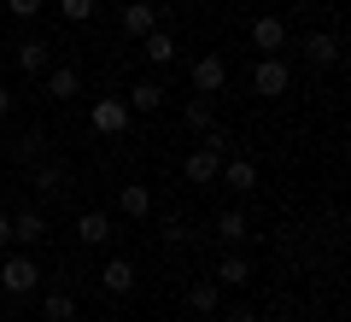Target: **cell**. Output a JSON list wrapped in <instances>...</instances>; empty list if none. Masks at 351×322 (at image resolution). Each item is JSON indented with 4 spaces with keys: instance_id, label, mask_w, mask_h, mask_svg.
I'll return each mask as SVG.
<instances>
[{
    "instance_id": "484cf974",
    "label": "cell",
    "mask_w": 351,
    "mask_h": 322,
    "mask_svg": "<svg viewBox=\"0 0 351 322\" xmlns=\"http://www.w3.org/2000/svg\"><path fill=\"white\" fill-rule=\"evenodd\" d=\"M41 6H47V0H6V12H12V18H41Z\"/></svg>"
},
{
    "instance_id": "4fadbf2b",
    "label": "cell",
    "mask_w": 351,
    "mask_h": 322,
    "mask_svg": "<svg viewBox=\"0 0 351 322\" xmlns=\"http://www.w3.org/2000/svg\"><path fill=\"white\" fill-rule=\"evenodd\" d=\"M117 205H123V217H152V187H141V182L117 187Z\"/></svg>"
},
{
    "instance_id": "7c38bea8",
    "label": "cell",
    "mask_w": 351,
    "mask_h": 322,
    "mask_svg": "<svg viewBox=\"0 0 351 322\" xmlns=\"http://www.w3.org/2000/svg\"><path fill=\"white\" fill-rule=\"evenodd\" d=\"M123 106H129V112H158V106H164V82H152V76H147V82H135Z\"/></svg>"
},
{
    "instance_id": "603a6c76",
    "label": "cell",
    "mask_w": 351,
    "mask_h": 322,
    "mask_svg": "<svg viewBox=\"0 0 351 322\" xmlns=\"http://www.w3.org/2000/svg\"><path fill=\"white\" fill-rule=\"evenodd\" d=\"M217 235L223 240H246V217H240V211H223V217H217Z\"/></svg>"
},
{
    "instance_id": "ffe728a7",
    "label": "cell",
    "mask_w": 351,
    "mask_h": 322,
    "mask_svg": "<svg viewBox=\"0 0 351 322\" xmlns=\"http://www.w3.org/2000/svg\"><path fill=\"white\" fill-rule=\"evenodd\" d=\"M41 317H47V322H71L76 317V299L71 293H47V299H41Z\"/></svg>"
},
{
    "instance_id": "ba28073f",
    "label": "cell",
    "mask_w": 351,
    "mask_h": 322,
    "mask_svg": "<svg viewBox=\"0 0 351 322\" xmlns=\"http://www.w3.org/2000/svg\"><path fill=\"white\" fill-rule=\"evenodd\" d=\"M41 235H47V217H41V211H18L12 217V240L18 246H41Z\"/></svg>"
},
{
    "instance_id": "3957f363",
    "label": "cell",
    "mask_w": 351,
    "mask_h": 322,
    "mask_svg": "<svg viewBox=\"0 0 351 322\" xmlns=\"http://www.w3.org/2000/svg\"><path fill=\"white\" fill-rule=\"evenodd\" d=\"M223 82H228L223 53H205V59H193V88H199L205 100H211V94H223Z\"/></svg>"
},
{
    "instance_id": "6da1fadb",
    "label": "cell",
    "mask_w": 351,
    "mask_h": 322,
    "mask_svg": "<svg viewBox=\"0 0 351 322\" xmlns=\"http://www.w3.org/2000/svg\"><path fill=\"white\" fill-rule=\"evenodd\" d=\"M36 281H41V270H36V258H29V252H12V258L0 264V287H6L12 299L36 293Z\"/></svg>"
},
{
    "instance_id": "44dd1931",
    "label": "cell",
    "mask_w": 351,
    "mask_h": 322,
    "mask_svg": "<svg viewBox=\"0 0 351 322\" xmlns=\"http://www.w3.org/2000/svg\"><path fill=\"white\" fill-rule=\"evenodd\" d=\"M36 194H64V164H36Z\"/></svg>"
},
{
    "instance_id": "2e32d148",
    "label": "cell",
    "mask_w": 351,
    "mask_h": 322,
    "mask_svg": "<svg viewBox=\"0 0 351 322\" xmlns=\"http://www.w3.org/2000/svg\"><path fill=\"white\" fill-rule=\"evenodd\" d=\"M217 305H223V287H217V281H193V287H188V310H199V317H211Z\"/></svg>"
},
{
    "instance_id": "30bf717a",
    "label": "cell",
    "mask_w": 351,
    "mask_h": 322,
    "mask_svg": "<svg viewBox=\"0 0 351 322\" xmlns=\"http://www.w3.org/2000/svg\"><path fill=\"white\" fill-rule=\"evenodd\" d=\"M217 170H223V152H217V147H199V152H193V159H188V182H217Z\"/></svg>"
},
{
    "instance_id": "e0dca14e",
    "label": "cell",
    "mask_w": 351,
    "mask_h": 322,
    "mask_svg": "<svg viewBox=\"0 0 351 322\" xmlns=\"http://www.w3.org/2000/svg\"><path fill=\"white\" fill-rule=\"evenodd\" d=\"M76 88H82V71H76V65H59V71H47V94H53V100H71Z\"/></svg>"
},
{
    "instance_id": "52a82bcc",
    "label": "cell",
    "mask_w": 351,
    "mask_h": 322,
    "mask_svg": "<svg viewBox=\"0 0 351 322\" xmlns=\"http://www.w3.org/2000/svg\"><path fill=\"white\" fill-rule=\"evenodd\" d=\"M76 235H82V246H106L112 240V217L106 211H82L76 217Z\"/></svg>"
},
{
    "instance_id": "f1b7e54d",
    "label": "cell",
    "mask_w": 351,
    "mask_h": 322,
    "mask_svg": "<svg viewBox=\"0 0 351 322\" xmlns=\"http://www.w3.org/2000/svg\"><path fill=\"white\" fill-rule=\"evenodd\" d=\"M12 112V88H0V117Z\"/></svg>"
},
{
    "instance_id": "7a4b0ae2",
    "label": "cell",
    "mask_w": 351,
    "mask_h": 322,
    "mask_svg": "<svg viewBox=\"0 0 351 322\" xmlns=\"http://www.w3.org/2000/svg\"><path fill=\"white\" fill-rule=\"evenodd\" d=\"M287 82H293V71L276 59V53H263L258 65H252V94H263V100H276V94H287Z\"/></svg>"
},
{
    "instance_id": "83f0119b",
    "label": "cell",
    "mask_w": 351,
    "mask_h": 322,
    "mask_svg": "<svg viewBox=\"0 0 351 322\" xmlns=\"http://www.w3.org/2000/svg\"><path fill=\"white\" fill-rule=\"evenodd\" d=\"M12 246V217H0V252Z\"/></svg>"
},
{
    "instance_id": "277c9868",
    "label": "cell",
    "mask_w": 351,
    "mask_h": 322,
    "mask_svg": "<svg viewBox=\"0 0 351 322\" xmlns=\"http://www.w3.org/2000/svg\"><path fill=\"white\" fill-rule=\"evenodd\" d=\"M152 30H158V12H152V0H129L123 6V36H152Z\"/></svg>"
},
{
    "instance_id": "9c48e42d",
    "label": "cell",
    "mask_w": 351,
    "mask_h": 322,
    "mask_svg": "<svg viewBox=\"0 0 351 322\" xmlns=\"http://www.w3.org/2000/svg\"><path fill=\"white\" fill-rule=\"evenodd\" d=\"M217 176H223V182L234 187V194H252V187H258V164H252V159H228Z\"/></svg>"
},
{
    "instance_id": "9a60e30c",
    "label": "cell",
    "mask_w": 351,
    "mask_h": 322,
    "mask_svg": "<svg viewBox=\"0 0 351 322\" xmlns=\"http://www.w3.org/2000/svg\"><path fill=\"white\" fill-rule=\"evenodd\" d=\"M252 41H258L263 53L287 47V24H281V18H258V24H252Z\"/></svg>"
},
{
    "instance_id": "5b68a950",
    "label": "cell",
    "mask_w": 351,
    "mask_h": 322,
    "mask_svg": "<svg viewBox=\"0 0 351 322\" xmlns=\"http://www.w3.org/2000/svg\"><path fill=\"white\" fill-rule=\"evenodd\" d=\"M12 59H18V71H24V76H41V71L53 65V47L36 36V41H18V53H12Z\"/></svg>"
},
{
    "instance_id": "5bb4252c",
    "label": "cell",
    "mask_w": 351,
    "mask_h": 322,
    "mask_svg": "<svg viewBox=\"0 0 351 322\" xmlns=\"http://www.w3.org/2000/svg\"><path fill=\"white\" fill-rule=\"evenodd\" d=\"M100 287H106V293H129V287H135V264H129V258H112V264L100 270Z\"/></svg>"
},
{
    "instance_id": "d6986e66",
    "label": "cell",
    "mask_w": 351,
    "mask_h": 322,
    "mask_svg": "<svg viewBox=\"0 0 351 322\" xmlns=\"http://www.w3.org/2000/svg\"><path fill=\"white\" fill-rule=\"evenodd\" d=\"M141 41H147V59L152 65H170L176 59V36H170V30H152V36H141Z\"/></svg>"
},
{
    "instance_id": "4316f807",
    "label": "cell",
    "mask_w": 351,
    "mask_h": 322,
    "mask_svg": "<svg viewBox=\"0 0 351 322\" xmlns=\"http://www.w3.org/2000/svg\"><path fill=\"white\" fill-rule=\"evenodd\" d=\"M223 322H258V310H246V305H234V310H223Z\"/></svg>"
},
{
    "instance_id": "8fae6325",
    "label": "cell",
    "mask_w": 351,
    "mask_h": 322,
    "mask_svg": "<svg viewBox=\"0 0 351 322\" xmlns=\"http://www.w3.org/2000/svg\"><path fill=\"white\" fill-rule=\"evenodd\" d=\"M304 59L311 65H339V36H328V30L316 36L311 30V36H304Z\"/></svg>"
},
{
    "instance_id": "d4e9b609",
    "label": "cell",
    "mask_w": 351,
    "mask_h": 322,
    "mask_svg": "<svg viewBox=\"0 0 351 322\" xmlns=\"http://www.w3.org/2000/svg\"><path fill=\"white\" fill-rule=\"evenodd\" d=\"M41 147H47V141H41V129H29V135H18V159H41Z\"/></svg>"
},
{
    "instance_id": "cb8c5ba5",
    "label": "cell",
    "mask_w": 351,
    "mask_h": 322,
    "mask_svg": "<svg viewBox=\"0 0 351 322\" xmlns=\"http://www.w3.org/2000/svg\"><path fill=\"white\" fill-rule=\"evenodd\" d=\"M188 129H199V135H205V129H211V100H193V106H188Z\"/></svg>"
},
{
    "instance_id": "ac0fdd59",
    "label": "cell",
    "mask_w": 351,
    "mask_h": 322,
    "mask_svg": "<svg viewBox=\"0 0 351 322\" xmlns=\"http://www.w3.org/2000/svg\"><path fill=\"white\" fill-rule=\"evenodd\" d=\"M252 281V264L246 258H234V252H228L223 264H217V287H246Z\"/></svg>"
},
{
    "instance_id": "7402d4cb",
    "label": "cell",
    "mask_w": 351,
    "mask_h": 322,
    "mask_svg": "<svg viewBox=\"0 0 351 322\" xmlns=\"http://www.w3.org/2000/svg\"><path fill=\"white\" fill-rule=\"evenodd\" d=\"M59 18L64 24H88L94 18V0H59Z\"/></svg>"
},
{
    "instance_id": "8992f818",
    "label": "cell",
    "mask_w": 351,
    "mask_h": 322,
    "mask_svg": "<svg viewBox=\"0 0 351 322\" xmlns=\"http://www.w3.org/2000/svg\"><path fill=\"white\" fill-rule=\"evenodd\" d=\"M94 129H100V135H123L129 129V106L123 100H100V106H94Z\"/></svg>"
}]
</instances>
